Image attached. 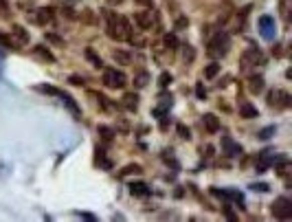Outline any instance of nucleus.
<instances>
[{"label": "nucleus", "mask_w": 292, "mask_h": 222, "mask_svg": "<svg viewBox=\"0 0 292 222\" xmlns=\"http://www.w3.org/2000/svg\"><path fill=\"white\" fill-rule=\"evenodd\" d=\"M108 18V35L117 42H123L132 35V29H130V22L125 20L123 16H117V14H110V11H103Z\"/></svg>", "instance_id": "1"}, {"label": "nucleus", "mask_w": 292, "mask_h": 222, "mask_svg": "<svg viewBox=\"0 0 292 222\" xmlns=\"http://www.w3.org/2000/svg\"><path fill=\"white\" fill-rule=\"evenodd\" d=\"M229 46H231L229 33L220 31L213 40L209 42V55H211V57H222V55H227V53H229Z\"/></svg>", "instance_id": "2"}, {"label": "nucleus", "mask_w": 292, "mask_h": 222, "mask_svg": "<svg viewBox=\"0 0 292 222\" xmlns=\"http://www.w3.org/2000/svg\"><path fill=\"white\" fill-rule=\"evenodd\" d=\"M103 84H106L108 88H123L127 84V77L123 75V70L106 68L103 70Z\"/></svg>", "instance_id": "3"}, {"label": "nucleus", "mask_w": 292, "mask_h": 222, "mask_svg": "<svg viewBox=\"0 0 292 222\" xmlns=\"http://www.w3.org/2000/svg\"><path fill=\"white\" fill-rule=\"evenodd\" d=\"M272 215L279 220H288L292 218V200L290 198H277L275 202H272Z\"/></svg>", "instance_id": "4"}, {"label": "nucleus", "mask_w": 292, "mask_h": 222, "mask_svg": "<svg viewBox=\"0 0 292 222\" xmlns=\"http://www.w3.org/2000/svg\"><path fill=\"white\" fill-rule=\"evenodd\" d=\"M268 106L277 108V110H285V108L292 106V97L285 91H272L268 93Z\"/></svg>", "instance_id": "5"}, {"label": "nucleus", "mask_w": 292, "mask_h": 222, "mask_svg": "<svg viewBox=\"0 0 292 222\" xmlns=\"http://www.w3.org/2000/svg\"><path fill=\"white\" fill-rule=\"evenodd\" d=\"M240 64H242V68H244V70H251V68H255V66L264 64V55H261L257 49H248L244 55H242Z\"/></svg>", "instance_id": "6"}, {"label": "nucleus", "mask_w": 292, "mask_h": 222, "mask_svg": "<svg viewBox=\"0 0 292 222\" xmlns=\"http://www.w3.org/2000/svg\"><path fill=\"white\" fill-rule=\"evenodd\" d=\"M272 163H275V154H272L270 150H266V152L257 154V161H255V170H257V172H266Z\"/></svg>", "instance_id": "7"}, {"label": "nucleus", "mask_w": 292, "mask_h": 222, "mask_svg": "<svg viewBox=\"0 0 292 222\" xmlns=\"http://www.w3.org/2000/svg\"><path fill=\"white\" fill-rule=\"evenodd\" d=\"M259 27H261V35H264L266 40H272V38H275V18L261 16V18H259Z\"/></svg>", "instance_id": "8"}, {"label": "nucleus", "mask_w": 292, "mask_h": 222, "mask_svg": "<svg viewBox=\"0 0 292 222\" xmlns=\"http://www.w3.org/2000/svg\"><path fill=\"white\" fill-rule=\"evenodd\" d=\"M134 20L141 29H152V25H154V11H138V14H134Z\"/></svg>", "instance_id": "9"}, {"label": "nucleus", "mask_w": 292, "mask_h": 222, "mask_svg": "<svg viewBox=\"0 0 292 222\" xmlns=\"http://www.w3.org/2000/svg\"><path fill=\"white\" fill-rule=\"evenodd\" d=\"M222 147H224V154H229V157H237V154H242V147L237 145L231 136H222Z\"/></svg>", "instance_id": "10"}, {"label": "nucleus", "mask_w": 292, "mask_h": 222, "mask_svg": "<svg viewBox=\"0 0 292 222\" xmlns=\"http://www.w3.org/2000/svg\"><path fill=\"white\" fill-rule=\"evenodd\" d=\"M53 18H55V11L51 7H42V9H38L35 22H38V25H48V22H53Z\"/></svg>", "instance_id": "11"}, {"label": "nucleus", "mask_w": 292, "mask_h": 222, "mask_svg": "<svg viewBox=\"0 0 292 222\" xmlns=\"http://www.w3.org/2000/svg\"><path fill=\"white\" fill-rule=\"evenodd\" d=\"M202 125L206 128V132H217V130H220V121H217L215 115H204L202 117Z\"/></svg>", "instance_id": "12"}, {"label": "nucleus", "mask_w": 292, "mask_h": 222, "mask_svg": "<svg viewBox=\"0 0 292 222\" xmlns=\"http://www.w3.org/2000/svg\"><path fill=\"white\" fill-rule=\"evenodd\" d=\"M240 115L244 119H255V117H257V108H255L253 104H248V101H242V104H240Z\"/></svg>", "instance_id": "13"}, {"label": "nucleus", "mask_w": 292, "mask_h": 222, "mask_svg": "<svg viewBox=\"0 0 292 222\" xmlns=\"http://www.w3.org/2000/svg\"><path fill=\"white\" fill-rule=\"evenodd\" d=\"M248 91L255 93V95L264 91V77H261V75H253L251 80H248Z\"/></svg>", "instance_id": "14"}, {"label": "nucleus", "mask_w": 292, "mask_h": 222, "mask_svg": "<svg viewBox=\"0 0 292 222\" xmlns=\"http://www.w3.org/2000/svg\"><path fill=\"white\" fill-rule=\"evenodd\" d=\"M11 35H14V38H16L18 44H27V42H29V33L24 31V29H22L20 25H16L14 29H11Z\"/></svg>", "instance_id": "15"}, {"label": "nucleus", "mask_w": 292, "mask_h": 222, "mask_svg": "<svg viewBox=\"0 0 292 222\" xmlns=\"http://www.w3.org/2000/svg\"><path fill=\"white\" fill-rule=\"evenodd\" d=\"M123 106L127 108V110H136V108H138V97L134 93H127L123 97Z\"/></svg>", "instance_id": "16"}, {"label": "nucleus", "mask_w": 292, "mask_h": 222, "mask_svg": "<svg viewBox=\"0 0 292 222\" xmlns=\"http://www.w3.org/2000/svg\"><path fill=\"white\" fill-rule=\"evenodd\" d=\"M130 191L134 196H148L150 194V189H148V185H145V183H132L130 185Z\"/></svg>", "instance_id": "17"}, {"label": "nucleus", "mask_w": 292, "mask_h": 222, "mask_svg": "<svg viewBox=\"0 0 292 222\" xmlns=\"http://www.w3.org/2000/svg\"><path fill=\"white\" fill-rule=\"evenodd\" d=\"M33 53H35V55H38V57L46 59V62H55V57H53V53L48 51V49H44V46H35Z\"/></svg>", "instance_id": "18"}, {"label": "nucleus", "mask_w": 292, "mask_h": 222, "mask_svg": "<svg viewBox=\"0 0 292 222\" xmlns=\"http://www.w3.org/2000/svg\"><path fill=\"white\" fill-rule=\"evenodd\" d=\"M97 163H99L103 170H110V167H112V163L106 159V152H103V150H97Z\"/></svg>", "instance_id": "19"}, {"label": "nucleus", "mask_w": 292, "mask_h": 222, "mask_svg": "<svg viewBox=\"0 0 292 222\" xmlns=\"http://www.w3.org/2000/svg\"><path fill=\"white\" fill-rule=\"evenodd\" d=\"M217 73H220V66H217L215 62H213V64H209V66H206V68H204V77H206V80H211V77H215Z\"/></svg>", "instance_id": "20"}, {"label": "nucleus", "mask_w": 292, "mask_h": 222, "mask_svg": "<svg viewBox=\"0 0 292 222\" xmlns=\"http://www.w3.org/2000/svg\"><path fill=\"white\" fill-rule=\"evenodd\" d=\"M99 134H101V139H103V141H112L114 132H112L110 128H106V125H101V128H99Z\"/></svg>", "instance_id": "21"}, {"label": "nucleus", "mask_w": 292, "mask_h": 222, "mask_svg": "<svg viewBox=\"0 0 292 222\" xmlns=\"http://www.w3.org/2000/svg\"><path fill=\"white\" fill-rule=\"evenodd\" d=\"M86 57H88V59H90V62H93L95 66H97V68H99V66H103V62H101V57H97V55H95V53H93V49H88V51H86Z\"/></svg>", "instance_id": "22"}, {"label": "nucleus", "mask_w": 292, "mask_h": 222, "mask_svg": "<svg viewBox=\"0 0 292 222\" xmlns=\"http://www.w3.org/2000/svg\"><path fill=\"white\" fill-rule=\"evenodd\" d=\"M132 172H134V174H141V165H127L125 170L121 172V176H125V174H132Z\"/></svg>", "instance_id": "23"}, {"label": "nucleus", "mask_w": 292, "mask_h": 222, "mask_svg": "<svg viewBox=\"0 0 292 222\" xmlns=\"http://www.w3.org/2000/svg\"><path fill=\"white\" fill-rule=\"evenodd\" d=\"M82 20L84 22H95V16H93V11H82Z\"/></svg>", "instance_id": "24"}, {"label": "nucleus", "mask_w": 292, "mask_h": 222, "mask_svg": "<svg viewBox=\"0 0 292 222\" xmlns=\"http://www.w3.org/2000/svg\"><path fill=\"white\" fill-rule=\"evenodd\" d=\"M158 82H161V86H163V88H165V86H167V84H169V82H172V75H169V73H163L161 77H158Z\"/></svg>", "instance_id": "25"}, {"label": "nucleus", "mask_w": 292, "mask_h": 222, "mask_svg": "<svg viewBox=\"0 0 292 222\" xmlns=\"http://www.w3.org/2000/svg\"><path fill=\"white\" fill-rule=\"evenodd\" d=\"M165 44L172 46V49H176V46H178V40H176L174 35H165Z\"/></svg>", "instance_id": "26"}, {"label": "nucleus", "mask_w": 292, "mask_h": 222, "mask_svg": "<svg viewBox=\"0 0 292 222\" xmlns=\"http://www.w3.org/2000/svg\"><path fill=\"white\" fill-rule=\"evenodd\" d=\"M178 134L182 136V139H189V130H187L185 125H178Z\"/></svg>", "instance_id": "27"}, {"label": "nucleus", "mask_w": 292, "mask_h": 222, "mask_svg": "<svg viewBox=\"0 0 292 222\" xmlns=\"http://www.w3.org/2000/svg\"><path fill=\"white\" fill-rule=\"evenodd\" d=\"M145 82H148V75H138V77H136V86H138V88H143Z\"/></svg>", "instance_id": "28"}, {"label": "nucleus", "mask_w": 292, "mask_h": 222, "mask_svg": "<svg viewBox=\"0 0 292 222\" xmlns=\"http://www.w3.org/2000/svg\"><path fill=\"white\" fill-rule=\"evenodd\" d=\"M272 132H275V128H266V130H261V139H268V134H272Z\"/></svg>", "instance_id": "29"}, {"label": "nucleus", "mask_w": 292, "mask_h": 222, "mask_svg": "<svg viewBox=\"0 0 292 222\" xmlns=\"http://www.w3.org/2000/svg\"><path fill=\"white\" fill-rule=\"evenodd\" d=\"M189 25V20H187V18H180L178 22H176V29H182V27H187Z\"/></svg>", "instance_id": "30"}, {"label": "nucleus", "mask_w": 292, "mask_h": 222, "mask_svg": "<svg viewBox=\"0 0 292 222\" xmlns=\"http://www.w3.org/2000/svg\"><path fill=\"white\" fill-rule=\"evenodd\" d=\"M70 84H75V86H82L84 80H82V77H77V75H72V77H70Z\"/></svg>", "instance_id": "31"}, {"label": "nucleus", "mask_w": 292, "mask_h": 222, "mask_svg": "<svg viewBox=\"0 0 292 222\" xmlns=\"http://www.w3.org/2000/svg\"><path fill=\"white\" fill-rule=\"evenodd\" d=\"M185 59H189V62L193 59V49H191V46H187V51H185Z\"/></svg>", "instance_id": "32"}, {"label": "nucleus", "mask_w": 292, "mask_h": 222, "mask_svg": "<svg viewBox=\"0 0 292 222\" xmlns=\"http://www.w3.org/2000/svg\"><path fill=\"white\" fill-rule=\"evenodd\" d=\"M114 57H117V59H121V62H123V64L127 62V59H130V57L125 55V53H114Z\"/></svg>", "instance_id": "33"}, {"label": "nucleus", "mask_w": 292, "mask_h": 222, "mask_svg": "<svg viewBox=\"0 0 292 222\" xmlns=\"http://www.w3.org/2000/svg\"><path fill=\"white\" fill-rule=\"evenodd\" d=\"M125 0H108V5H112V7H117V5H123Z\"/></svg>", "instance_id": "34"}, {"label": "nucleus", "mask_w": 292, "mask_h": 222, "mask_svg": "<svg viewBox=\"0 0 292 222\" xmlns=\"http://www.w3.org/2000/svg\"><path fill=\"white\" fill-rule=\"evenodd\" d=\"M134 3H138V5H143V7H148V5H152V0H134Z\"/></svg>", "instance_id": "35"}, {"label": "nucleus", "mask_w": 292, "mask_h": 222, "mask_svg": "<svg viewBox=\"0 0 292 222\" xmlns=\"http://www.w3.org/2000/svg\"><path fill=\"white\" fill-rule=\"evenodd\" d=\"M0 5H5V0H0Z\"/></svg>", "instance_id": "36"}, {"label": "nucleus", "mask_w": 292, "mask_h": 222, "mask_svg": "<svg viewBox=\"0 0 292 222\" xmlns=\"http://www.w3.org/2000/svg\"><path fill=\"white\" fill-rule=\"evenodd\" d=\"M70 3H75V0H70Z\"/></svg>", "instance_id": "37"}]
</instances>
